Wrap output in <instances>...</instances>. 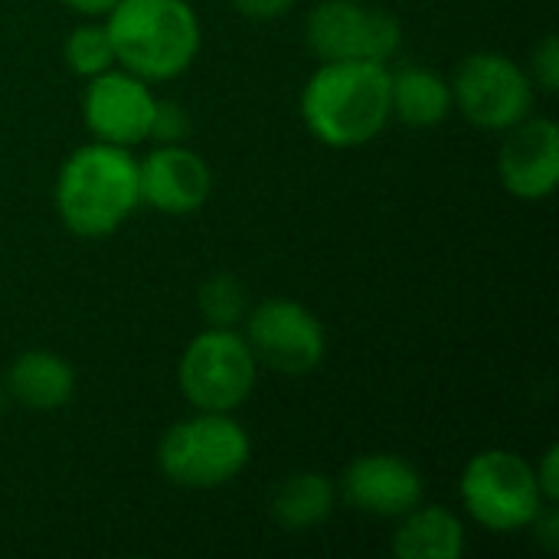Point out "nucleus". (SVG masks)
Listing matches in <instances>:
<instances>
[{"mask_svg":"<svg viewBox=\"0 0 559 559\" xmlns=\"http://www.w3.org/2000/svg\"><path fill=\"white\" fill-rule=\"evenodd\" d=\"M259 364L236 328H206L180 354L177 383L193 409L236 413L255 390Z\"/></svg>","mask_w":559,"mask_h":559,"instance_id":"6","label":"nucleus"},{"mask_svg":"<svg viewBox=\"0 0 559 559\" xmlns=\"http://www.w3.org/2000/svg\"><path fill=\"white\" fill-rule=\"evenodd\" d=\"M233 7L249 20H278L295 7V0H233Z\"/></svg>","mask_w":559,"mask_h":559,"instance_id":"24","label":"nucleus"},{"mask_svg":"<svg viewBox=\"0 0 559 559\" xmlns=\"http://www.w3.org/2000/svg\"><path fill=\"white\" fill-rule=\"evenodd\" d=\"M390 550L400 559H459L465 554V527L442 504H416L400 518Z\"/></svg>","mask_w":559,"mask_h":559,"instance_id":"15","label":"nucleus"},{"mask_svg":"<svg viewBox=\"0 0 559 559\" xmlns=\"http://www.w3.org/2000/svg\"><path fill=\"white\" fill-rule=\"evenodd\" d=\"M187 128H190L187 111L177 102H160L157 98L154 121H151V138L160 141V144H177V141H183Z\"/></svg>","mask_w":559,"mask_h":559,"instance_id":"21","label":"nucleus"},{"mask_svg":"<svg viewBox=\"0 0 559 559\" xmlns=\"http://www.w3.org/2000/svg\"><path fill=\"white\" fill-rule=\"evenodd\" d=\"M423 491L426 488L416 465L390 452L354 459L337 481V498L347 508L383 521H400L409 514L416 504H423Z\"/></svg>","mask_w":559,"mask_h":559,"instance_id":"11","label":"nucleus"},{"mask_svg":"<svg viewBox=\"0 0 559 559\" xmlns=\"http://www.w3.org/2000/svg\"><path fill=\"white\" fill-rule=\"evenodd\" d=\"M534 478H537V488L544 495L547 504H557L559 501V445H550L544 452V459L534 465Z\"/></svg>","mask_w":559,"mask_h":559,"instance_id":"22","label":"nucleus"},{"mask_svg":"<svg viewBox=\"0 0 559 559\" xmlns=\"http://www.w3.org/2000/svg\"><path fill=\"white\" fill-rule=\"evenodd\" d=\"M0 413H3V383H0Z\"/></svg>","mask_w":559,"mask_h":559,"instance_id":"26","label":"nucleus"},{"mask_svg":"<svg viewBox=\"0 0 559 559\" xmlns=\"http://www.w3.org/2000/svg\"><path fill=\"white\" fill-rule=\"evenodd\" d=\"M62 56L69 62V69L82 79H92L105 69L115 66V49H111V39H108V29L105 23H82L69 33L66 46H62Z\"/></svg>","mask_w":559,"mask_h":559,"instance_id":"19","label":"nucleus"},{"mask_svg":"<svg viewBox=\"0 0 559 559\" xmlns=\"http://www.w3.org/2000/svg\"><path fill=\"white\" fill-rule=\"evenodd\" d=\"M7 393L29 413H56L75 393V370L52 350H23L7 367Z\"/></svg>","mask_w":559,"mask_h":559,"instance_id":"14","label":"nucleus"},{"mask_svg":"<svg viewBox=\"0 0 559 559\" xmlns=\"http://www.w3.org/2000/svg\"><path fill=\"white\" fill-rule=\"evenodd\" d=\"M305 128L334 151L370 144L390 111V66L377 59L321 62L301 88Z\"/></svg>","mask_w":559,"mask_h":559,"instance_id":"1","label":"nucleus"},{"mask_svg":"<svg viewBox=\"0 0 559 559\" xmlns=\"http://www.w3.org/2000/svg\"><path fill=\"white\" fill-rule=\"evenodd\" d=\"M531 527H534V537H537V544L547 550V554H557L559 550V511L557 504H544L540 508V514L531 521Z\"/></svg>","mask_w":559,"mask_h":559,"instance_id":"23","label":"nucleus"},{"mask_svg":"<svg viewBox=\"0 0 559 559\" xmlns=\"http://www.w3.org/2000/svg\"><path fill=\"white\" fill-rule=\"evenodd\" d=\"M246 344L259 367L278 377H305L324 360L321 321L292 298H265L246 314Z\"/></svg>","mask_w":559,"mask_h":559,"instance_id":"9","label":"nucleus"},{"mask_svg":"<svg viewBox=\"0 0 559 559\" xmlns=\"http://www.w3.org/2000/svg\"><path fill=\"white\" fill-rule=\"evenodd\" d=\"M252 455V442L246 429L233 419V413H206L174 423L157 445L160 475L187 491H213L229 485Z\"/></svg>","mask_w":559,"mask_h":559,"instance_id":"4","label":"nucleus"},{"mask_svg":"<svg viewBox=\"0 0 559 559\" xmlns=\"http://www.w3.org/2000/svg\"><path fill=\"white\" fill-rule=\"evenodd\" d=\"M56 213L79 239H105L141 206L138 160L131 147L92 141L75 147L56 177Z\"/></svg>","mask_w":559,"mask_h":559,"instance_id":"2","label":"nucleus"},{"mask_svg":"<svg viewBox=\"0 0 559 559\" xmlns=\"http://www.w3.org/2000/svg\"><path fill=\"white\" fill-rule=\"evenodd\" d=\"M197 305H200V314L206 318L210 328H236V324H242L246 314H249L246 285H242L236 275H229V272L210 275V278L200 285Z\"/></svg>","mask_w":559,"mask_h":559,"instance_id":"18","label":"nucleus"},{"mask_svg":"<svg viewBox=\"0 0 559 559\" xmlns=\"http://www.w3.org/2000/svg\"><path fill=\"white\" fill-rule=\"evenodd\" d=\"M334 504H337V485L328 475L298 472V475H288L272 491L269 511H272V521L282 531L301 534V531H311V527L324 524L331 518Z\"/></svg>","mask_w":559,"mask_h":559,"instance_id":"17","label":"nucleus"},{"mask_svg":"<svg viewBox=\"0 0 559 559\" xmlns=\"http://www.w3.org/2000/svg\"><path fill=\"white\" fill-rule=\"evenodd\" d=\"M449 85L462 118L485 131H508L534 111V79L504 52L465 56Z\"/></svg>","mask_w":559,"mask_h":559,"instance_id":"7","label":"nucleus"},{"mask_svg":"<svg viewBox=\"0 0 559 559\" xmlns=\"http://www.w3.org/2000/svg\"><path fill=\"white\" fill-rule=\"evenodd\" d=\"M69 10L82 13V16H105L118 0H62Z\"/></svg>","mask_w":559,"mask_h":559,"instance_id":"25","label":"nucleus"},{"mask_svg":"<svg viewBox=\"0 0 559 559\" xmlns=\"http://www.w3.org/2000/svg\"><path fill=\"white\" fill-rule=\"evenodd\" d=\"M115 62L144 82L183 75L203 43L200 16L187 0H118L105 13Z\"/></svg>","mask_w":559,"mask_h":559,"instance_id":"3","label":"nucleus"},{"mask_svg":"<svg viewBox=\"0 0 559 559\" xmlns=\"http://www.w3.org/2000/svg\"><path fill=\"white\" fill-rule=\"evenodd\" d=\"M459 495L475 524L491 534H514L531 527V521L547 504L534 465L508 449H485L472 455L462 472Z\"/></svg>","mask_w":559,"mask_h":559,"instance_id":"5","label":"nucleus"},{"mask_svg":"<svg viewBox=\"0 0 559 559\" xmlns=\"http://www.w3.org/2000/svg\"><path fill=\"white\" fill-rule=\"evenodd\" d=\"M138 183L141 203L167 216H187L210 200L213 174L197 151L183 144H160L138 160Z\"/></svg>","mask_w":559,"mask_h":559,"instance_id":"13","label":"nucleus"},{"mask_svg":"<svg viewBox=\"0 0 559 559\" xmlns=\"http://www.w3.org/2000/svg\"><path fill=\"white\" fill-rule=\"evenodd\" d=\"M390 111L409 128H436L452 115V85L426 66L390 69Z\"/></svg>","mask_w":559,"mask_h":559,"instance_id":"16","label":"nucleus"},{"mask_svg":"<svg viewBox=\"0 0 559 559\" xmlns=\"http://www.w3.org/2000/svg\"><path fill=\"white\" fill-rule=\"evenodd\" d=\"M154 108V92L128 69H105L92 75L82 95V118L92 138L118 147H134L151 138Z\"/></svg>","mask_w":559,"mask_h":559,"instance_id":"10","label":"nucleus"},{"mask_svg":"<svg viewBox=\"0 0 559 559\" xmlns=\"http://www.w3.org/2000/svg\"><path fill=\"white\" fill-rule=\"evenodd\" d=\"M311 52L331 59H377L390 62L400 49L403 26L396 13L370 0H321L305 23Z\"/></svg>","mask_w":559,"mask_h":559,"instance_id":"8","label":"nucleus"},{"mask_svg":"<svg viewBox=\"0 0 559 559\" xmlns=\"http://www.w3.org/2000/svg\"><path fill=\"white\" fill-rule=\"evenodd\" d=\"M498 180L501 187L524 203L554 197L559 183V128L554 118L527 115L498 151Z\"/></svg>","mask_w":559,"mask_h":559,"instance_id":"12","label":"nucleus"},{"mask_svg":"<svg viewBox=\"0 0 559 559\" xmlns=\"http://www.w3.org/2000/svg\"><path fill=\"white\" fill-rule=\"evenodd\" d=\"M531 79L547 95H554L559 88V43L554 33H547L540 39V46L534 49V56H531Z\"/></svg>","mask_w":559,"mask_h":559,"instance_id":"20","label":"nucleus"}]
</instances>
